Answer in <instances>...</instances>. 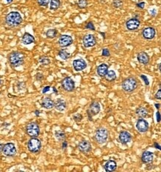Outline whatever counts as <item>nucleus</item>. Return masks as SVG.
<instances>
[{"instance_id":"f257e3e1","label":"nucleus","mask_w":161,"mask_h":172,"mask_svg":"<svg viewBox=\"0 0 161 172\" xmlns=\"http://www.w3.org/2000/svg\"><path fill=\"white\" fill-rule=\"evenodd\" d=\"M22 22V18L21 14L17 11H12L6 16L5 23L11 28L17 27Z\"/></svg>"},{"instance_id":"f03ea898","label":"nucleus","mask_w":161,"mask_h":172,"mask_svg":"<svg viewBox=\"0 0 161 172\" xmlns=\"http://www.w3.org/2000/svg\"><path fill=\"white\" fill-rule=\"evenodd\" d=\"M10 64L13 68H17L23 65L25 61V55L22 52L13 51L9 55Z\"/></svg>"},{"instance_id":"7ed1b4c3","label":"nucleus","mask_w":161,"mask_h":172,"mask_svg":"<svg viewBox=\"0 0 161 172\" xmlns=\"http://www.w3.org/2000/svg\"><path fill=\"white\" fill-rule=\"evenodd\" d=\"M138 82L136 78L133 76L126 78L122 82V88L124 91L127 93H132L137 89Z\"/></svg>"},{"instance_id":"20e7f679","label":"nucleus","mask_w":161,"mask_h":172,"mask_svg":"<svg viewBox=\"0 0 161 172\" xmlns=\"http://www.w3.org/2000/svg\"><path fill=\"white\" fill-rule=\"evenodd\" d=\"M108 138V131L105 128H99L96 131L94 135V139L99 144H104L106 143Z\"/></svg>"},{"instance_id":"39448f33","label":"nucleus","mask_w":161,"mask_h":172,"mask_svg":"<svg viewBox=\"0 0 161 172\" xmlns=\"http://www.w3.org/2000/svg\"><path fill=\"white\" fill-rule=\"evenodd\" d=\"M42 148V143L37 137H31L28 143V148L31 153H38Z\"/></svg>"},{"instance_id":"423d86ee","label":"nucleus","mask_w":161,"mask_h":172,"mask_svg":"<svg viewBox=\"0 0 161 172\" xmlns=\"http://www.w3.org/2000/svg\"><path fill=\"white\" fill-rule=\"evenodd\" d=\"M26 133L31 137H37L40 133V128L36 122H30L26 126Z\"/></svg>"},{"instance_id":"0eeeda50","label":"nucleus","mask_w":161,"mask_h":172,"mask_svg":"<svg viewBox=\"0 0 161 172\" xmlns=\"http://www.w3.org/2000/svg\"><path fill=\"white\" fill-rule=\"evenodd\" d=\"M62 86L67 92H72L75 89V82L71 78L67 76L62 81Z\"/></svg>"},{"instance_id":"6e6552de","label":"nucleus","mask_w":161,"mask_h":172,"mask_svg":"<svg viewBox=\"0 0 161 172\" xmlns=\"http://www.w3.org/2000/svg\"><path fill=\"white\" fill-rule=\"evenodd\" d=\"M2 152L7 157H14L17 154V148L15 147V145L12 143H6L3 145Z\"/></svg>"},{"instance_id":"1a4fd4ad","label":"nucleus","mask_w":161,"mask_h":172,"mask_svg":"<svg viewBox=\"0 0 161 172\" xmlns=\"http://www.w3.org/2000/svg\"><path fill=\"white\" fill-rule=\"evenodd\" d=\"M100 111V105L97 101H94L90 105L88 110V114L89 119L91 120V117H94L98 114Z\"/></svg>"},{"instance_id":"9d476101","label":"nucleus","mask_w":161,"mask_h":172,"mask_svg":"<svg viewBox=\"0 0 161 172\" xmlns=\"http://www.w3.org/2000/svg\"><path fill=\"white\" fill-rule=\"evenodd\" d=\"M82 43L85 48H92L96 44V39L94 35L93 34H87L84 36L82 39Z\"/></svg>"},{"instance_id":"9b49d317","label":"nucleus","mask_w":161,"mask_h":172,"mask_svg":"<svg viewBox=\"0 0 161 172\" xmlns=\"http://www.w3.org/2000/svg\"><path fill=\"white\" fill-rule=\"evenodd\" d=\"M140 25V21L136 17H133V18L128 19L126 23V28L130 31H136L137 28H139Z\"/></svg>"},{"instance_id":"f8f14e48","label":"nucleus","mask_w":161,"mask_h":172,"mask_svg":"<svg viewBox=\"0 0 161 172\" xmlns=\"http://www.w3.org/2000/svg\"><path fill=\"white\" fill-rule=\"evenodd\" d=\"M156 35V30L152 27H146L143 30L142 36L145 39L151 40L154 38Z\"/></svg>"},{"instance_id":"ddd939ff","label":"nucleus","mask_w":161,"mask_h":172,"mask_svg":"<svg viewBox=\"0 0 161 172\" xmlns=\"http://www.w3.org/2000/svg\"><path fill=\"white\" fill-rule=\"evenodd\" d=\"M78 149L82 153L87 154L91 151V145L90 142L86 139H82L78 144Z\"/></svg>"},{"instance_id":"4468645a","label":"nucleus","mask_w":161,"mask_h":172,"mask_svg":"<svg viewBox=\"0 0 161 172\" xmlns=\"http://www.w3.org/2000/svg\"><path fill=\"white\" fill-rule=\"evenodd\" d=\"M73 43V38L69 35H62L58 40V44L62 48L70 46Z\"/></svg>"},{"instance_id":"2eb2a0df","label":"nucleus","mask_w":161,"mask_h":172,"mask_svg":"<svg viewBox=\"0 0 161 172\" xmlns=\"http://www.w3.org/2000/svg\"><path fill=\"white\" fill-rule=\"evenodd\" d=\"M136 127H137V129L138 130L140 133H145V132H146L148 130L149 126H148V122H147L146 120L141 118L137 120V124H136Z\"/></svg>"},{"instance_id":"dca6fc26","label":"nucleus","mask_w":161,"mask_h":172,"mask_svg":"<svg viewBox=\"0 0 161 172\" xmlns=\"http://www.w3.org/2000/svg\"><path fill=\"white\" fill-rule=\"evenodd\" d=\"M132 139V134L128 131H123L120 132V135H119L118 139L120 141V143H122L123 145L128 144V143L131 142Z\"/></svg>"},{"instance_id":"f3484780","label":"nucleus","mask_w":161,"mask_h":172,"mask_svg":"<svg viewBox=\"0 0 161 172\" xmlns=\"http://www.w3.org/2000/svg\"><path fill=\"white\" fill-rule=\"evenodd\" d=\"M73 67H74V70H76V71H81V70L86 68L87 64H86V62H85L84 59H75L73 62Z\"/></svg>"},{"instance_id":"a211bd4d","label":"nucleus","mask_w":161,"mask_h":172,"mask_svg":"<svg viewBox=\"0 0 161 172\" xmlns=\"http://www.w3.org/2000/svg\"><path fill=\"white\" fill-rule=\"evenodd\" d=\"M154 159V155L153 153L148 151H145L142 154V157H141V160L145 164H148V163H152Z\"/></svg>"},{"instance_id":"6ab92c4d","label":"nucleus","mask_w":161,"mask_h":172,"mask_svg":"<svg viewBox=\"0 0 161 172\" xmlns=\"http://www.w3.org/2000/svg\"><path fill=\"white\" fill-rule=\"evenodd\" d=\"M137 60L139 62L140 64H143V65H147L149 62V60H150V58H149V56L148 55L147 53L146 52H140L139 54H137Z\"/></svg>"},{"instance_id":"aec40b11","label":"nucleus","mask_w":161,"mask_h":172,"mask_svg":"<svg viewBox=\"0 0 161 172\" xmlns=\"http://www.w3.org/2000/svg\"><path fill=\"white\" fill-rule=\"evenodd\" d=\"M108 70V65L106 63H102L100 64L97 68H96V73L98 74V76L100 77H105V76L107 74Z\"/></svg>"},{"instance_id":"412c9836","label":"nucleus","mask_w":161,"mask_h":172,"mask_svg":"<svg viewBox=\"0 0 161 172\" xmlns=\"http://www.w3.org/2000/svg\"><path fill=\"white\" fill-rule=\"evenodd\" d=\"M22 43L24 44H30L35 43V38L29 33H25L22 38Z\"/></svg>"},{"instance_id":"4be33fe9","label":"nucleus","mask_w":161,"mask_h":172,"mask_svg":"<svg viewBox=\"0 0 161 172\" xmlns=\"http://www.w3.org/2000/svg\"><path fill=\"white\" fill-rule=\"evenodd\" d=\"M117 163L114 160H108L104 165V169L107 172H112L117 169Z\"/></svg>"},{"instance_id":"5701e85b","label":"nucleus","mask_w":161,"mask_h":172,"mask_svg":"<svg viewBox=\"0 0 161 172\" xmlns=\"http://www.w3.org/2000/svg\"><path fill=\"white\" fill-rule=\"evenodd\" d=\"M54 108L59 111H64L66 108V102L63 99H57L54 102Z\"/></svg>"},{"instance_id":"b1692460","label":"nucleus","mask_w":161,"mask_h":172,"mask_svg":"<svg viewBox=\"0 0 161 172\" xmlns=\"http://www.w3.org/2000/svg\"><path fill=\"white\" fill-rule=\"evenodd\" d=\"M42 106L45 109H52L54 107V102L49 97H45L42 101Z\"/></svg>"},{"instance_id":"393cba45","label":"nucleus","mask_w":161,"mask_h":172,"mask_svg":"<svg viewBox=\"0 0 161 172\" xmlns=\"http://www.w3.org/2000/svg\"><path fill=\"white\" fill-rule=\"evenodd\" d=\"M136 114L140 118H144V117H146L148 115V110L146 108L140 107L136 110Z\"/></svg>"},{"instance_id":"a878e982","label":"nucleus","mask_w":161,"mask_h":172,"mask_svg":"<svg viewBox=\"0 0 161 172\" xmlns=\"http://www.w3.org/2000/svg\"><path fill=\"white\" fill-rule=\"evenodd\" d=\"M105 78H106V80H107L108 82H113L116 80L117 75H116V73L114 72V70H108L107 74H106V75L105 76Z\"/></svg>"},{"instance_id":"bb28decb","label":"nucleus","mask_w":161,"mask_h":172,"mask_svg":"<svg viewBox=\"0 0 161 172\" xmlns=\"http://www.w3.org/2000/svg\"><path fill=\"white\" fill-rule=\"evenodd\" d=\"M55 137L58 141L63 142L66 139V135H65V132L59 130V131H55Z\"/></svg>"},{"instance_id":"cd10ccee","label":"nucleus","mask_w":161,"mask_h":172,"mask_svg":"<svg viewBox=\"0 0 161 172\" xmlns=\"http://www.w3.org/2000/svg\"><path fill=\"white\" fill-rule=\"evenodd\" d=\"M60 5H61L60 0H51L50 9L52 11H57L60 7Z\"/></svg>"},{"instance_id":"c85d7f7f","label":"nucleus","mask_w":161,"mask_h":172,"mask_svg":"<svg viewBox=\"0 0 161 172\" xmlns=\"http://www.w3.org/2000/svg\"><path fill=\"white\" fill-rule=\"evenodd\" d=\"M58 31L56 29H49L47 31L45 35H46L47 38L48 39H54L57 35Z\"/></svg>"},{"instance_id":"c756f323","label":"nucleus","mask_w":161,"mask_h":172,"mask_svg":"<svg viewBox=\"0 0 161 172\" xmlns=\"http://www.w3.org/2000/svg\"><path fill=\"white\" fill-rule=\"evenodd\" d=\"M58 55L61 59H64V60H66L69 58H70L71 54L69 52L67 51L66 50H60L58 53Z\"/></svg>"},{"instance_id":"7c9ffc66","label":"nucleus","mask_w":161,"mask_h":172,"mask_svg":"<svg viewBox=\"0 0 161 172\" xmlns=\"http://www.w3.org/2000/svg\"><path fill=\"white\" fill-rule=\"evenodd\" d=\"M77 6L80 9H84L88 6L87 0H78Z\"/></svg>"},{"instance_id":"2f4dec72","label":"nucleus","mask_w":161,"mask_h":172,"mask_svg":"<svg viewBox=\"0 0 161 172\" xmlns=\"http://www.w3.org/2000/svg\"><path fill=\"white\" fill-rule=\"evenodd\" d=\"M39 62L44 65H47L50 64V59L46 56H43L39 58Z\"/></svg>"},{"instance_id":"473e14b6","label":"nucleus","mask_w":161,"mask_h":172,"mask_svg":"<svg viewBox=\"0 0 161 172\" xmlns=\"http://www.w3.org/2000/svg\"><path fill=\"white\" fill-rule=\"evenodd\" d=\"M112 5L115 8H120L123 5V2L122 0H113Z\"/></svg>"},{"instance_id":"72a5a7b5","label":"nucleus","mask_w":161,"mask_h":172,"mask_svg":"<svg viewBox=\"0 0 161 172\" xmlns=\"http://www.w3.org/2000/svg\"><path fill=\"white\" fill-rule=\"evenodd\" d=\"M37 2L39 4V5L42 7H47L50 2V0H37Z\"/></svg>"},{"instance_id":"f704fd0d","label":"nucleus","mask_w":161,"mask_h":172,"mask_svg":"<svg viewBox=\"0 0 161 172\" xmlns=\"http://www.w3.org/2000/svg\"><path fill=\"white\" fill-rule=\"evenodd\" d=\"M83 117H82V115L80 114H76L75 115L73 116V119H74V120L77 122H79L80 121H82Z\"/></svg>"},{"instance_id":"c9c22d12","label":"nucleus","mask_w":161,"mask_h":172,"mask_svg":"<svg viewBox=\"0 0 161 172\" xmlns=\"http://www.w3.org/2000/svg\"><path fill=\"white\" fill-rule=\"evenodd\" d=\"M85 28H86V29L91 30V31H95V27L94 25V24H93L92 22H89L86 25V26H85Z\"/></svg>"},{"instance_id":"e433bc0d","label":"nucleus","mask_w":161,"mask_h":172,"mask_svg":"<svg viewBox=\"0 0 161 172\" xmlns=\"http://www.w3.org/2000/svg\"><path fill=\"white\" fill-rule=\"evenodd\" d=\"M140 77H141V79L144 81L145 85H147V86L149 85V80H148V77H147L146 76H145V75H143V74H142V75H140Z\"/></svg>"},{"instance_id":"4c0bfd02","label":"nucleus","mask_w":161,"mask_h":172,"mask_svg":"<svg viewBox=\"0 0 161 172\" xmlns=\"http://www.w3.org/2000/svg\"><path fill=\"white\" fill-rule=\"evenodd\" d=\"M102 55L103 56H110L109 50H108V48H104V49H102Z\"/></svg>"},{"instance_id":"58836bf2","label":"nucleus","mask_w":161,"mask_h":172,"mask_svg":"<svg viewBox=\"0 0 161 172\" xmlns=\"http://www.w3.org/2000/svg\"><path fill=\"white\" fill-rule=\"evenodd\" d=\"M145 5H146L145 2H140V3H137V5H136V6H137L138 8H140V9H143V8L145 7Z\"/></svg>"},{"instance_id":"ea45409f","label":"nucleus","mask_w":161,"mask_h":172,"mask_svg":"<svg viewBox=\"0 0 161 172\" xmlns=\"http://www.w3.org/2000/svg\"><path fill=\"white\" fill-rule=\"evenodd\" d=\"M155 97H156V99H158V100H160L161 99V90L160 89L158 90V92L156 93Z\"/></svg>"},{"instance_id":"a19ab883","label":"nucleus","mask_w":161,"mask_h":172,"mask_svg":"<svg viewBox=\"0 0 161 172\" xmlns=\"http://www.w3.org/2000/svg\"><path fill=\"white\" fill-rule=\"evenodd\" d=\"M50 89H51L50 86H45V87L43 89V94H46L48 91H50Z\"/></svg>"},{"instance_id":"79ce46f5","label":"nucleus","mask_w":161,"mask_h":172,"mask_svg":"<svg viewBox=\"0 0 161 172\" xmlns=\"http://www.w3.org/2000/svg\"><path fill=\"white\" fill-rule=\"evenodd\" d=\"M150 13L151 15H152V17H155L156 14H157V11H156V9L151 10Z\"/></svg>"},{"instance_id":"37998d69","label":"nucleus","mask_w":161,"mask_h":172,"mask_svg":"<svg viewBox=\"0 0 161 172\" xmlns=\"http://www.w3.org/2000/svg\"><path fill=\"white\" fill-rule=\"evenodd\" d=\"M68 147V143H67L66 141H63V145H62V148L63 149H65Z\"/></svg>"},{"instance_id":"c03bdc74","label":"nucleus","mask_w":161,"mask_h":172,"mask_svg":"<svg viewBox=\"0 0 161 172\" xmlns=\"http://www.w3.org/2000/svg\"><path fill=\"white\" fill-rule=\"evenodd\" d=\"M156 116H157V122H160V113L159 111L157 112V114H156Z\"/></svg>"},{"instance_id":"a18cd8bd","label":"nucleus","mask_w":161,"mask_h":172,"mask_svg":"<svg viewBox=\"0 0 161 172\" xmlns=\"http://www.w3.org/2000/svg\"><path fill=\"white\" fill-rule=\"evenodd\" d=\"M154 148H157V149H158V150H160V149H161L160 145V144H158V143H154Z\"/></svg>"},{"instance_id":"49530a36","label":"nucleus","mask_w":161,"mask_h":172,"mask_svg":"<svg viewBox=\"0 0 161 172\" xmlns=\"http://www.w3.org/2000/svg\"><path fill=\"white\" fill-rule=\"evenodd\" d=\"M154 106H155V107H156V108H157V109H160V104H158V103H155L154 104Z\"/></svg>"},{"instance_id":"de8ad7c7","label":"nucleus","mask_w":161,"mask_h":172,"mask_svg":"<svg viewBox=\"0 0 161 172\" xmlns=\"http://www.w3.org/2000/svg\"><path fill=\"white\" fill-rule=\"evenodd\" d=\"M35 114H36V116H37V117H39V111H38V110H36Z\"/></svg>"},{"instance_id":"09e8293b","label":"nucleus","mask_w":161,"mask_h":172,"mask_svg":"<svg viewBox=\"0 0 161 172\" xmlns=\"http://www.w3.org/2000/svg\"><path fill=\"white\" fill-rule=\"evenodd\" d=\"M3 144L0 143V152H2V148H3Z\"/></svg>"},{"instance_id":"8fccbe9b","label":"nucleus","mask_w":161,"mask_h":172,"mask_svg":"<svg viewBox=\"0 0 161 172\" xmlns=\"http://www.w3.org/2000/svg\"><path fill=\"white\" fill-rule=\"evenodd\" d=\"M6 2H7V3H11L13 2V0H6Z\"/></svg>"},{"instance_id":"3c124183","label":"nucleus","mask_w":161,"mask_h":172,"mask_svg":"<svg viewBox=\"0 0 161 172\" xmlns=\"http://www.w3.org/2000/svg\"><path fill=\"white\" fill-rule=\"evenodd\" d=\"M100 34H102V37H103L104 39H105V38H106V37H105V35H106V33H100Z\"/></svg>"},{"instance_id":"603ef678","label":"nucleus","mask_w":161,"mask_h":172,"mask_svg":"<svg viewBox=\"0 0 161 172\" xmlns=\"http://www.w3.org/2000/svg\"><path fill=\"white\" fill-rule=\"evenodd\" d=\"M53 90H54V92H55L56 94H57V90H56V88H53Z\"/></svg>"},{"instance_id":"864d4df0","label":"nucleus","mask_w":161,"mask_h":172,"mask_svg":"<svg viewBox=\"0 0 161 172\" xmlns=\"http://www.w3.org/2000/svg\"><path fill=\"white\" fill-rule=\"evenodd\" d=\"M2 85V80H1V78H0V87Z\"/></svg>"},{"instance_id":"5fc2aeb1","label":"nucleus","mask_w":161,"mask_h":172,"mask_svg":"<svg viewBox=\"0 0 161 172\" xmlns=\"http://www.w3.org/2000/svg\"><path fill=\"white\" fill-rule=\"evenodd\" d=\"M160 64H159V65H158V68H159V71H160L161 70V66H160Z\"/></svg>"}]
</instances>
